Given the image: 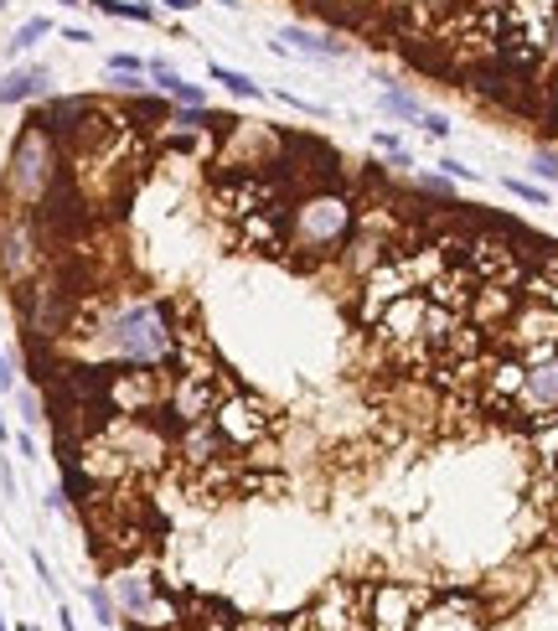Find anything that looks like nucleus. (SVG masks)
Returning <instances> with one entry per match:
<instances>
[{"label": "nucleus", "instance_id": "f257e3e1", "mask_svg": "<svg viewBox=\"0 0 558 631\" xmlns=\"http://www.w3.org/2000/svg\"><path fill=\"white\" fill-rule=\"evenodd\" d=\"M176 332L166 300L124 295L114 306H99L93 321H83V352L114 368H166L176 357Z\"/></svg>", "mask_w": 558, "mask_h": 631}, {"label": "nucleus", "instance_id": "f03ea898", "mask_svg": "<svg viewBox=\"0 0 558 631\" xmlns=\"http://www.w3.org/2000/svg\"><path fill=\"white\" fill-rule=\"evenodd\" d=\"M352 202L341 192H305L300 202H290L285 218V254L295 264H326L341 254V244L352 238Z\"/></svg>", "mask_w": 558, "mask_h": 631}, {"label": "nucleus", "instance_id": "7ed1b4c3", "mask_svg": "<svg viewBox=\"0 0 558 631\" xmlns=\"http://www.w3.org/2000/svg\"><path fill=\"white\" fill-rule=\"evenodd\" d=\"M62 182V150L57 135L42 125H26L11 145V166H6V197H16L21 207H42Z\"/></svg>", "mask_w": 558, "mask_h": 631}, {"label": "nucleus", "instance_id": "20e7f679", "mask_svg": "<svg viewBox=\"0 0 558 631\" xmlns=\"http://www.w3.org/2000/svg\"><path fill=\"white\" fill-rule=\"evenodd\" d=\"M109 595H114V611L130 616L135 626H181V606L155 585L150 569H135V564H119L114 580H109Z\"/></svg>", "mask_w": 558, "mask_h": 631}, {"label": "nucleus", "instance_id": "39448f33", "mask_svg": "<svg viewBox=\"0 0 558 631\" xmlns=\"http://www.w3.org/2000/svg\"><path fill=\"white\" fill-rule=\"evenodd\" d=\"M212 430L223 435L228 450H259L274 430V409L259 399V394H248V388L228 383L223 394H217V409H212Z\"/></svg>", "mask_w": 558, "mask_h": 631}, {"label": "nucleus", "instance_id": "423d86ee", "mask_svg": "<svg viewBox=\"0 0 558 631\" xmlns=\"http://www.w3.org/2000/svg\"><path fill=\"white\" fill-rule=\"evenodd\" d=\"M512 414H522L533 430L548 425V419H558V347L522 363V383H517Z\"/></svg>", "mask_w": 558, "mask_h": 631}, {"label": "nucleus", "instance_id": "0eeeda50", "mask_svg": "<svg viewBox=\"0 0 558 631\" xmlns=\"http://www.w3.org/2000/svg\"><path fill=\"white\" fill-rule=\"evenodd\" d=\"M367 585H331L316 606H310V631H367Z\"/></svg>", "mask_w": 558, "mask_h": 631}, {"label": "nucleus", "instance_id": "6e6552de", "mask_svg": "<svg viewBox=\"0 0 558 631\" xmlns=\"http://www.w3.org/2000/svg\"><path fill=\"white\" fill-rule=\"evenodd\" d=\"M558 347V311L548 306V300H533V306H522L512 316V332H507V352L512 357H543Z\"/></svg>", "mask_w": 558, "mask_h": 631}, {"label": "nucleus", "instance_id": "1a4fd4ad", "mask_svg": "<svg viewBox=\"0 0 558 631\" xmlns=\"http://www.w3.org/2000/svg\"><path fill=\"white\" fill-rule=\"evenodd\" d=\"M409 631H486V616H481V606L471 595L450 590L440 600H429L424 611H414Z\"/></svg>", "mask_w": 558, "mask_h": 631}, {"label": "nucleus", "instance_id": "9d476101", "mask_svg": "<svg viewBox=\"0 0 558 631\" xmlns=\"http://www.w3.org/2000/svg\"><path fill=\"white\" fill-rule=\"evenodd\" d=\"M414 290V280H409V269H403V259H383L378 269L367 275V285H362V321L372 326L378 321V311L388 306V300H398V295H409Z\"/></svg>", "mask_w": 558, "mask_h": 631}, {"label": "nucleus", "instance_id": "9b49d317", "mask_svg": "<svg viewBox=\"0 0 558 631\" xmlns=\"http://www.w3.org/2000/svg\"><path fill=\"white\" fill-rule=\"evenodd\" d=\"M414 621V595L403 585H372L367 595V631H409Z\"/></svg>", "mask_w": 558, "mask_h": 631}, {"label": "nucleus", "instance_id": "f8f14e48", "mask_svg": "<svg viewBox=\"0 0 558 631\" xmlns=\"http://www.w3.org/2000/svg\"><path fill=\"white\" fill-rule=\"evenodd\" d=\"M0 269H6V280H16V285L37 269V244H31V223L26 218L0 228Z\"/></svg>", "mask_w": 558, "mask_h": 631}, {"label": "nucleus", "instance_id": "ddd939ff", "mask_svg": "<svg viewBox=\"0 0 558 631\" xmlns=\"http://www.w3.org/2000/svg\"><path fill=\"white\" fill-rule=\"evenodd\" d=\"M47 88H52V73L42 63H16L11 73H0V104L16 109L31 99H47Z\"/></svg>", "mask_w": 558, "mask_h": 631}, {"label": "nucleus", "instance_id": "4468645a", "mask_svg": "<svg viewBox=\"0 0 558 631\" xmlns=\"http://www.w3.org/2000/svg\"><path fill=\"white\" fill-rule=\"evenodd\" d=\"M279 42L300 57H326V63H341V57H352V42H341L331 32H310V26H279Z\"/></svg>", "mask_w": 558, "mask_h": 631}, {"label": "nucleus", "instance_id": "2eb2a0df", "mask_svg": "<svg viewBox=\"0 0 558 631\" xmlns=\"http://www.w3.org/2000/svg\"><path fill=\"white\" fill-rule=\"evenodd\" d=\"M393 11H403V16H414V21H424V26H440L445 16H455L465 0H388Z\"/></svg>", "mask_w": 558, "mask_h": 631}, {"label": "nucleus", "instance_id": "dca6fc26", "mask_svg": "<svg viewBox=\"0 0 558 631\" xmlns=\"http://www.w3.org/2000/svg\"><path fill=\"white\" fill-rule=\"evenodd\" d=\"M207 78H217V83H223L233 99H254V104L264 99V88H259L254 78H248L243 68H228V63H207Z\"/></svg>", "mask_w": 558, "mask_h": 631}, {"label": "nucleus", "instance_id": "f3484780", "mask_svg": "<svg viewBox=\"0 0 558 631\" xmlns=\"http://www.w3.org/2000/svg\"><path fill=\"white\" fill-rule=\"evenodd\" d=\"M83 6H93V11H104V16H114V21H140V26H155V6H145V0H83Z\"/></svg>", "mask_w": 558, "mask_h": 631}, {"label": "nucleus", "instance_id": "a211bd4d", "mask_svg": "<svg viewBox=\"0 0 558 631\" xmlns=\"http://www.w3.org/2000/svg\"><path fill=\"white\" fill-rule=\"evenodd\" d=\"M52 32H57V26H52V16H26V21L16 26V32H11L6 52H11V57H26L31 47H37L42 37H52Z\"/></svg>", "mask_w": 558, "mask_h": 631}, {"label": "nucleus", "instance_id": "6ab92c4d", "mask_svg": "<svg viewBox=\"0 0 558 631\" xmlns=\"http://www.w3.org/2000/svg\"><path fill=\"white\" fill-rule=\"evenodd\" d=\"M378 109H383L388 119H403V125H419V114H424V104H419L414 94H403V88H383V94H378Z\"/></svg>", "mask_w": 558, "mask_h": 631}, {"label": "nucleus", "instance_id": "aec40b11", "mask_svg": "<svg viewBox=\"0 0 558 631\" xmlns=\"http://www.w3.org/2000/svg\"><path fill=\"white\" fill-rule=\"evenodd\" d=\"M372 145H378L383 156H388V166H398V171H414V150L403 145L393 130H372Z\"/></svg>", "mask_w": 558, "mask_h": 631}, {"label": "nucleus", "instance_id": "412c9836", "mask_svg": "<svg viewBox=\"0 0 558 631\" xmlns=\"http://www.w3.org/2000/svg\"><path fill=\"white\" fill-rule=\"evenodd\" d=\"M502 187H507L512 197H522L527 207H548V202H553V197H548V192H543L538 182H522V176H507V182H502Z\"/></svg>", "mask_w": 558, "mask_h": 631}, {"label": "nucleus", "instance_id": "4be33fe9", "mask_svg": "<svg viewBox=\"0 0 558 631\" xmlns=\"http://www.w3.org/2000/svg\"><path fill=\"white\" fill-rule=\"evenodd\" d=\"M533 300H548V306L558 311V264H548L543 275L533 280Z\"/></svg>", "mask_w": 558, "mask_h": 631}, {"label": "nucleus", "instance_id": "5701e85b", "mask_svg": "<svg viewBox=\"0 0 558 631\" xmlns=\"http://www.w3.org/2000/svg\"><path fill=\"white\" fill-rule=\"evenodd\" d=\"M88 606H93V616H99L104 626H109V621L119 616V611H114V595H109L104 585H88Z\"/></svg>", "mask_w": 558, "mask_h": 631}, {"label": "nucleus", "instance_id": "b1692460", "mask_svg": "<svg viewBox=\"0 0 558 631\" xmlns=\"http://www.w3.org/2000/svg\"><path fill=\"white\" fill-rule=\"evenodd\" d=\"M109 73H124V78H145V57H135V52H114V57H109Z\"/></svg>", "mask_w": 558, "mask_h": 631}, {"label": "nucleus", "instance_id": "393cba45", "mask_svg": "<svg viewBox=\"0 0 558 631\" xmlns=\"http://www.w3.org/2000/svg\"><path fill=\"white\" fill-rule=\"evenodd\" d=\"M419 130H424L429 140H450V130H455V125H450L445 114H429V109H424V114H419Z\"/></svg>", "mask_w": 558, "mask_h": 631}, {"label": "nucleus", "instance_id": "a878e982", "mask_svg": "<svg viewBox=\"0 0 558 631\" xmlns=\"http://www.w3.org/2000/svg\"><path fill=\"white\" fill-rule=\"evenodd\" d=\"M440 176H450V182H476V171L455 156H440Z\"/></svg>", "mask_w": 558, "mask_h": 631}, {"label": "nucleus", "instance_id": "bb28decb", "mask_svg": "<svg viewBox=\"0 0 558 631\" xmlns=\"http://www.w3.org/2000/svg\"><path fill=\"white\" fill-rule=\"evenodd\" d=\"M62 42H78V47H88V42H93V32H88V26H62Z\"/></svg>", "mask_w": 558, "mask_h": 631}, {"label": "nucleus", "instance_id": "cd10ccee", "mask_svg": "<svg viewBox=\"0 0 558 631\" xmlns=\"http://www.w3.org/2000/svg\"><path fill=\"white\" fill-rule=\"evenodd\" d=\"M548 57H558V6H553V21H548V42H543Z\"/></svg>", "mask_w": 558, "mask_h": 631}, {"label": "nucleus", "instance_id": "c85d7f7f", "mask_svg": "<svg viewBox=\"0 0 558 631\" xmlns=\"http://www.w3.org/2000/svg\"><path fill=\"white\" fill-rule=\"evenodd\" d=\"M419 182H424V192H440V197L450 192V176H419Z\"/></svg>", "mask_w": 558, "mask_h": 631}, {"label": "nucleus", "instance_id": "c756f323", "mask_svg": "<svg viewBox=\"0 0 558 631\" xmlns=\"http://www.w3.org/2000/svg\"><path fill=\"white\" fill-rule=\"evenodd\" d=\"M0 487H6V497H16V471H11V461H0Z\"/></svg>", "mask_w": 558, "mask_h": 631}, {"label": "nucleus", "instance_id": "7c9ffc66", "mask_svg": "<svg viewBox=\"0 0 558 631\" xmlns=\"http://www.w3.org/2000/svg\"><path fill=\"white\" fill-rule=\"evenodd\" d=\"M16 450H21V456H26V461H37V440H31V435H26V430H21V435H16Z\"/></svg>", "mask_w": 558, "mask_h": 631}, {"label": "nucleus", "instance_id": "2f4dec72", "mask_svg": "<svg viewBox=\"0 0 558 631\" xmlns=\"http://www.w3.org/2000/svg\"><path fill=\"white\" fill-rule=\"evenodd\" d=\"M6 388H16V373H11V363H6V352H0V394Z\"/></svg>", "mask_w": 558, "mask_h": 631}, {"label": "nucleus", "instance_id": "473e14b6", "mask_svg": "<svg viewBox=\"0 0 558 631\" xmlns=\"http://www.w3.org/2000/svg\"><path fill=\"white\" fill-rule=\"evenodd\" d=\"M161 6H166V11H176V16H186V11H197L202 0H161Z\"/></svg>", "mask_w": 558, "mask_h": 631}, {"label": "nucleus", "instance_id": "72a5a7b5", "mask_svg": "<svg viewBox=\"0 0 558 631\" xmlns=\"http://www.w3.org/2000/svg\"><path fill=\"white\" fill-rule=\"evenodd\" d=\"M538 171L548 176V182H558V156H538Z\"/></svg>", "mask_w": 558, "mask_h": 631}, {"label": "nucleus", "instance_id": "f704fd0d", "mask_svg": "<svg viewBox=\"0 0 558 631\" xmlns=\"http://www.w3.org/2000/svg\"><path fill=\"white\" fill-rule=\"evenodd\" d=\"M57 621H62V631H78V621H73V611H68V606H57Z\"/></svg>", "mask_w": 558, "mask_h": 631}, {"label": "nucleus", "instance_id": "c9c22d12", "mask_svg": "<svg viewBox=\"0 0 558 631\" xmlns=\"http://www.w3.org/2000/svg\"><path fill=\"white\" fill-rule=\"evenodd\" d=\"M233 631H285V626H248V621H238Z\"/></svg>", "mask_w": 558, "mask_h": 631}, {"label": "nucleus", "instance_id": "e433bc0d", "mask_svg": "<svg viewBox=\"0 0 558 631\" xmlns=\"http://www.w3.org/2000/svg\"><path fill=\"white\" fill-rule=\"evenodd\" d=\"M285 631H310V616H295V621H290Z\"/></svg>", "mask_w": 558, "mask_h": 631}, {"label": "nucleus", "instance_id": "4c0bfd02", "mask_svg": "<svg viewBox=\"0 0 558 631\" xmlns=\"http://www.w3.org/2000/svg\"><path fill=\"white\" fill-rule=\"evenodd\" d=\"M0 440H11V425H6V404H0Z\"/></svg>", "mask_w": 558, "mask_h": 631}, {"label": "nucleus", "instance_id": "58836bf2", "mask_svg": "<svg viewBox=\"0 0 558 631\" xmlns=\"http://www.w3.org/2000/svg\"><path fill=\"white\" fill-rule=\"evenodd\" d=\"M217 6H228V11H238V6H243V0H217Z\"/></svg>", "mask_w": 558, "mask_h": 631}, {"label": "nucleus", "instance_id": "ea45409f", "mask_svg": "<svg viewBox=\"0 0 558 631\" xmlns=\"http://www.w3.org/2000/svg\"><path fill=\"white\" fill-rule=\"evenodd\" d=\"M62 6H83V0H62Z\"/></svg>", "mask_w": 558, "mask_h": 631}, {"label": "nucleus", "instance_id": "a19ab883", "mask_svg": "<svg viewBox=\"0 0 558 631\" xmlns=\"http://www.w3.org/2000/svg\"><path fill=\"white\" fill-rule=\"evenodd\" d=\"M6 6H11V0H0V11H6Z\"/></svg>", "mask_w": 558, "mask_h": 631}, {"label": "nucleus", "instance_id": "79ce46f5", "mask_svg": "<svg viewBox=\"0 0 558 631\" xmlns=\"http://www.w3.org/2000/svg\"><path fill=\"white\" fill-rule=\"evenodd\" d=\"M0 631H6V621H0Z\"/></svg>", "mask_w": 558, "mask_h": 631}, {"label": "nucleus", "instance_id": "37998d69", "mask_svg": "<svg viewBox=\"0 0 558 631\" xmlns=\"http://www.w3.org/2000/svg\"><path fill=\"white\" fill-rule=\"evenodd\" d=\"M26 631H31V626H26Z\"/></svg>", "mask_w": 558, "mask_h": 631}]
</instances>
